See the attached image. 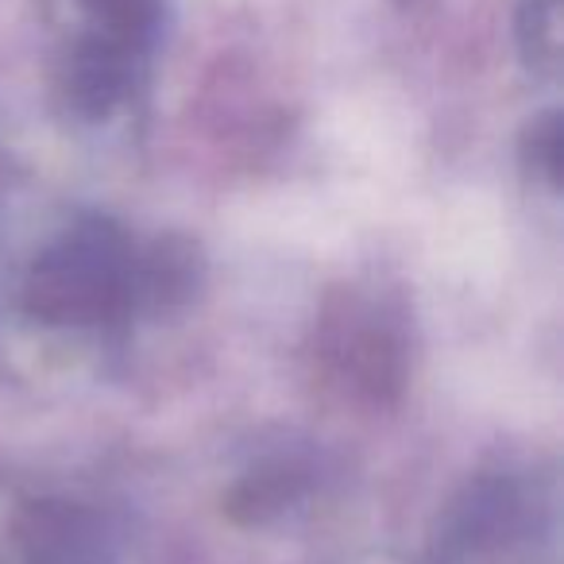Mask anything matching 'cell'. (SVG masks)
I'll use <instances>...</instances> for the list:
<instances>
[{
	"instance_id": "1",
	"label": "cell",
	"mask_w": 564,
	"mask_h": 564,
	"mask_svg": "<svg viewBox=\"0 0 564 564\" xmlns=\"http://www.w3.org/2000/svg\"><path fill=\"white\" fill-rule=\"evenodd\" d=\"M124 294L120 279V236L109 225L78 232L51 251L32 279V310L51 322H89L117 310Z\"/></svg>"
},
{
	"instance_id": "5",
	"label": "cell",
	"mask_w": 564,
	"mask_h": 564,
	"mask_svg": "<svg viewBox=\"0 0 564 564\" xmlns=\"http://www.w3.org/2000/svg\"><path fill=\"white\" fill-rule=\"evenodd\" d=\"M197 279V256L186 248L182 240H166L155 248L151 256V267H148V286L159 294V299H178L194 286Z\"/></svg>"
},
{
	"instance_id": "3",
	"label": "cell",
	"mask_w": 564,
	"mask_h": 564,
	"mask_svg": "<svg viewBox=\"0 0 564 564\" xmlns=\"http://www.w3.org/2000/svg\"><path fill=\"white\" fill-rule=\"evenodd\" d=\"M74 4L86 12L94 35L124 43L132 51L148 47L163 20V0H74Z\"/></svg>"
},
{
	"instance_id": "2",
	"label": "cell",
	"mask_w": 564,
	"mask_h": 564,
	"mask_svg": "<svg viewBox=\"0 0 564 564\" xmlns=\"http://www.w3.org/2000/svg\"><path fill=\"white\" fill-rule=\"evenodd\" d=\"M135 55H140V51L124 47V43H112L94 32H89L86 40H78V47H74V55H70V78H66L74 105H78L82 112H89V117L109 112L112 105L128 94V86H132Z\"/></svg>"
},
{
	"instance_id": "4",
	"label": "cell",
	"mask_w": 564,
	"mask_h": 564,
	"mask_svg": "<svg viewBox=\"0 0 564 564\" xmlns=\"http://www.w3.org/2000/svg\"><path fill=\"white\" fill-rule=\"evenodd\" d=\"M518 47L533 70H556V63H561V0H522Z\"/></svg>"
}]
</instances>
